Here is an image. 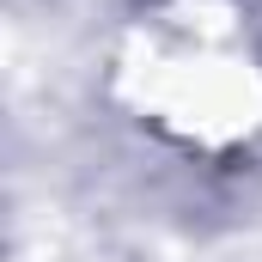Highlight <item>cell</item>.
Here are the masks:
<instances>
[{
    "label": "cell",
    "instance_id": "1",
    "mask_svg": "<svg viewBox=\"0 0 262 262\" xmlns=\"http://www.w3.org/2000/svg\"><path fill=\"white\" fill-rule=\"evenodd\" d=\"M110 98L195 159L262 140V49L238 0H140L110 49Z\"/></svg>",
    "mask_w": 262,
    "mask_h": 262
}]
</instances>
